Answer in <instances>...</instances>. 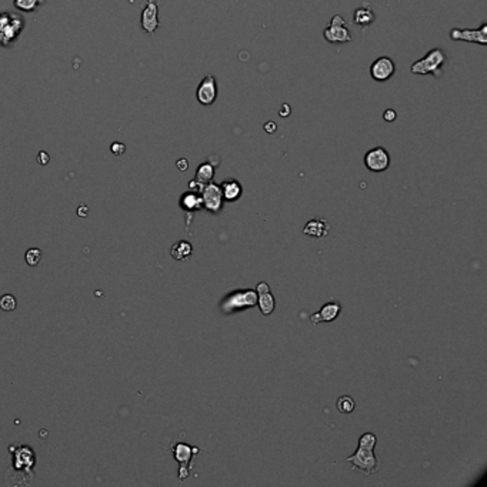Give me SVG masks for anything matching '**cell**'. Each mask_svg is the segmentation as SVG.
I'll list each match as a JSON object with an SVG mask.
<instances>
[{
	"label": "cell",
	"instance_id": "cell-1",
	"mask_svg": "<svg viewBox=\"0 0 487 487\" xmlns=\"http://www.w3.org/2000/svg\"><path fill=\"white\" fill-rule=\"evenodd\" d=\"M377 443V437L373 433H364L359 439V447L350 457L346 459L347 463L351 465V470H363L369 476L376 473L379 462L374 456V447Z\"/></svg>",
	"mask_w": 487,
	"mask_h": 487
},
{
	"label": "cell",
	"instance_id": "cell-2",
	"mask_svg": "<svg viewBox=\"0 0 487 487\" xmlns=\"http://www.w3.org/2000/svg\"><path fill=\"white\" fill-rule=\"evenodd\" d=\"M447 56L444 53V50L434 47L431 49L430 52L426 53V56H423L419 60H416L411 65V73L413 75H420V76H426V75H433L436 78H439L442 75L443 65L446 63Z\"/></svg>",
	"mask_w": 487,
	"mask_h": 487
},
{
	"label": "cell",
	"instance_id": "cell-3",
	"mask_svg": "<svg viewBox=\"0 0 487 487\" xmlns=\"http://www.w3.org/2000/svg\"><path fill=\"white\" fill-rule=\"evenodd\" d=\"M257 306V293L256 290L244 289V290H235L222 300L220 310L226 315H232L236 312H242L246 309Z\"/></svg>",
	"mask_w": 487,
	"mask_h": 487
},
{
	"label": "cell",
	"instance_id": "cell-4",
	"mask_svg": "<svg viewBox=\"0 0 487 487\" xmlns=\"http://www.w3.org/2000/svg\"><path fill=\"white\" fill-rule=\"evenodd\" d=\"M323 36L328 43H349L351 42V33L347 29V22L341 14H334L327 27L323 30Z\"/></svg>",
	"mask_w": 487,
	"mask_h": 487
},
{
	"label": "cell",
	"instance_id": "cell-5",
	"mask_svg": "<svg viewBox=\"0 0 487 487\" xmlns=\"http://www.w3.org/2000/svg\"><path fill=\"white\" fill-rule=\"evenodd\" d=\"M23 27L22 17L4 11L0 14V45L9 46Z\"/></svg>",
	"mask_w": 487,
	"mask_h": 487
},
{
	"label": "cell",
	"instance_id": "cell-6",
	"mask_svg": "<svg viewBox=\"0 0 487 487\" xmlns=\"http://www.w3.org/2000/svg\"><path fill=\"white\" fill-rule=\"evenodd\" d=\"M200 196H202V200H203V209H206L207 212L217 215L222 210L225 200H223L220 184L213 183V181L204 184V187L200 192Z\"/></svg>",
	"mask_w": 487,
	"mask_h": 487
},
{
	"label": "cell",
	"instance_id": "cell-7",
	"mask_svg": "<svg viewBox=\"0 0 487 487\" xmlns=\"http://www.w3.org/2000/svg\"><path fill=\"white\" fill-rule=\"evenodd\" d=\"M450 39L457 42H470L482 46L487 45V23L483 22L479 29H452Z\"/></svg>",
	"mask_w": 487,
	"mask_h": 487
},
{
	"label": "cell",
	"instance_id": "cell-8",
	"mask_svg": "<svg viewBox=\"0 0 487 487\" xmlns=\"http://www.w3.org/2000/svg\"><path fill=\"white\" fill-rule=\"evenodd\" d=\"M364 164L367 169L374 173L385 171L390 166V155L385 148L370 149L364 155Z\"/></svg>",
	"mask_w": 487,
	"mask_h": 487
},
{
	"label": "cell",
	"instance_id": "cell-9",
	"mask_svg": "<svg viewBox=\"0 0 487 487\" xmlns=\"http://www.w3.org/2000/svg\"><path fill=\"white\" fill-rule=\"evenodd\" d=\"M142 27L150 36L159 29V0H148L145 9L142 10Z\"/></svg>",
	"mask_w": 487,
	"mask_h": 487
},
{
	"label": "cell",
	"instance_id": "cell-10",
	"mask_svg": "<svg viewBox=\"0 0 487 487\" xmlns=\"http://www.w3.org/2000/svg\"><path fill=\"white\" fill-rule=\"evenodd\" d=\"M197 102L203 106H210L217 99V81L213 75H206L196 90Z\"/></svg>",
	"mask_w": 487,
	"mask_h": 487
},
{
	"label": "cell",
	"instance_id": "cell-11",
	"mask_svg": "<svg viewBox=\"0 0 487 487\" xmlns=\"http://www.w3.org/2000/svg\"><path fill=\"white\" fill-rule=\"evenodd\" d=\"M396 72L395 62L387 56H382L376 59L370 66V76L374 81L383 83L390 79Z\"/></svg>",
	"mask_w": 487,
	"mask_h": 487
},
{
	"label": "cell",
	"instance_id": "cell-12",
	"mask_svg": "<svg viewBox=\"0 0 487 487\" xmlns=\"http://www.w3.org/2000/svg\"><path fill=\"white\" fill-rule=\"evenodd\" d=\"M173 453H174V459L180 463L179 476H180L181 480H184L187 477V475H189L187 467H189L190 462H192V457L194 454L199 453V449L197 447H190L189 444H184V443H177L173 447Z\"/></svg>",
	"mask_w": 487,
	"mask_h": 487
},
{
	"label": "cell",
	"instance_id": "cell-13",
	"mask_svg": "<svg viewBox=\"0 0 487 487\" xmlns=\"http://www.w3.org/2000/svg\"><path fill=\"white\" fill-rule=\"evenodd\" d=\"M256 293H257V305L260 307V312L264 316H270L276 309V299L269 284L266 282H260L256 287Z\"/></svg>",
	"mask_w": 487,
	"mask_h": 487
},
{
	"label": "cell",
	"instance_id": "cell-14",
	"mask_svg": "<svg viewBox=\"0 0 487 487\" xmlns=\"http://www.w3.org/2000/svg\"><path fill=\"white\" fill-rule=\"evenodd\" d=\"M340 312H341V306H340V303H336V302H330V303H326L325 306L322 307L318 313L312 315V318H310V322H312V325H319V323H330V322H334L336 319L339 318Z\"/></svg>",
	"mask_w": 487,
	"mask_h": 487
},
{
	"label": "cell",
	"instance_id": "cell-15",
	"mask_svg": "<svg viewBox=\"0 0 487 487\" xmlns=\"http://www.w3.org/2000/svg\"><path fill=\"white\" fill-rule=\"evenodd\" d=\"M220 189H222V194H223V200L227 203H233L238 202L239 199L243 194V187L240 184V181L230 177L220 183Z\"/></svg>",
	"mask_w": 487,
	"mask_h": 487
},
{
	"label": "cell",
	"instance_id": "cell-16",
	"mask_svg": "<svg viewBox=\"0 0 487 487\" xmlns=\"http://www.w3.org/2000/svg\"><path fill=\"white\" fill-rule=\"evenodd\" d=\"M330 232V225L327 220L322 219V217H316L307 222V225L303 229V233L306 236L310 238H325Z\"/></svg>",
	"mask_w": 487,
	"mask_h": 487
},
{
	"label": "cell",
	"instance_id": "cell-17",
	"mask_svg": "<svg viewBox=\"0 0 487 487\" xmlns=\"http://www.w3.org/2000/svg\"><path fill=\"white\" fill-rule=\"evenodd\" d=\"M376 20V14H374L373 9L366 4L363 7H357L354 10V16H353V22L354 24H357L360 29H366L369 26H372Z\"/></svg>",
	"mask_w": 487,
	"mask_h": 487
},
{
	"label": "cell",
	"instance_id": "cell-18",
	"mask_svg": "<svg viewBox=\"0 0 487 487\" xmlns=\"http://www.w3.org/2000/svg\"><path fill=\"white\" fill-rule=\"evenodd\" d=\"M180 206L183 210L186 212H194V210H200L203 207V200L200 193L197 192H187L181 196Z\"/></svg>",
	"mask_w": 487,
	"mask_h": 487
},
{
	"label": "cell",
	"instance_id": "cell-19",
	"mask_svg": "<svg viewBox=\"0 0 487 487\" xmlns=\"http://www.w3.org/2000/svg\"><path fill=\"white\" fill-rule=\"evenodd\" d=\"M213 177H215V166L212 163H209V162H204L196 170L194 180L200 181L203 184H207V183H210V181L213 180Z\"/></svg>",
	"mask_w": 487,
	"mask_h": 487
},
{
	"label": "cell",
	"instance_id": "cell-20",
	"mask_svg": "<svg viewBox=\"0 0 487 487\" xmlns=\"http://www.w3.org/2000/svg\"><path fill=\"white\" fill-rule=\"evenodd\" d=\"M192 251L193 247L189 242H177L176 244H173V247L170 250V254L176 260H186L192 254Z\"/></svg>",
	"mask_w": 487,
	"mask_h": 487
},
{
	"label": "cell",
	"instance_id": "cell-21",
	"mask_svg": "<svg viewBox=\"0 0 487 487\" xmlns=\"http://www.w3.org/2000/svg\"><path fill=\"white\" fill-rule=\"evenodd\" d=\"M336 406H337V410H339V411L344 413V414H349V413H353V411H354L356 403H354L353 397L344 395V396H341L339 400H337Z\"/></svg>",
	"mask_w": 487,
	"mask_h": 487
},
{
	"label": "cell",
	"instance_id": "cell-22",
	"mask_svg": "<svg viewBox=\"0 0 487 487\" xmlns=\"http://www.w3.org/2000/svg\"><path fill=\"white\" fill-rule=\"evenodd\" d=\"M45 0H14V6L22 11L36 10Z\"/></svg>",
	"mask_w": 487,
	"mask_h": 487
},
{
	"label": "cell",
	"instance_id": "cell-23",
	"mask_svg": "<svg viewBox=\"0 0 487 487\" xmlns=\"http://www.w3.org/2000/svg\"><path fill=\"white\" fill-rule=\"evenodd\" d=\"M16 299L11 295H4L3 297H0V309L4 312H11L16 309Z\"/></svg>",
	"mask_w": 487,
	"mask_h": 487
},
{
	"label": "cell",
	"instance_id": "cell-24",
	"mask_svg": "<svg viewBox=\"0 0 487 487\" xmlns=\"http://www.w3.org/2000/svg\"><path fill=\"white\" fill-rule=\"evenodd\" d=\"M42 259V251L39 249H30L26 253V261L29 266H37Z\"/></svg>",
	"mask_w": 487,
	"mask_h": 487
},
{
	"label": "cell",
	"instance_id": "cell-25",
	"mask_svg": "<svg viewBox=\"0 0 487 487\" xmlns=\"http://www.w3.org/2000/svg\"><path fill=\"white\" fill-rule=\"evenodd\" d=\"M110 150H112V153H113V155H116V156H122V155H123V153L126 152V146L123 145V143H119V142H116V143H113V145H112Z\"/></svg>",
	"mask_w": 487,
	"mask_h": 487
},
{
	"label": "cell",
	"instance_id": "cell-26",
	"mask_svg": "<svg viewBox=\"0 0 487 487\" xmlns=\"http://www.w3.org/2000/svg\"><path fill=\"white\" fill-rule=\"evenodd\" d=\"M396 112L395 110H392V109H389V110H386L385 113H383V119H385L386 122H393L395 119H396Z\"/></svg>",
	"mask_w": 487,
	"mask_h": 487
},
{
	"label": "cell",
	"instance_id": "cell-27",
	"mask_svg": "<svg viewBox=\"0 0 487 487\" xmlns=\"http://www.w3.org/2000/svg\"><path fill=\"white\" fill-rule=\"evenodd\" d=\"M49 159H50V158H49V155H47L46 152H40V153H39V156H37V162H39L42 166L47 164V163H49Z\"/></svg>",
	"mask_w": 487,
	"mask_h": 487
},
{
	"label": "cell",
	"instance_id": "cell-28",
	"mask_svg": "<svg viewBox=\"0 0 487 487\" xmlns=\"http://www.w3.org/2000/svg\"><path fill=\"white\" fill-rule=\"evenodd\" d=\"M87 213H89V207H87V206H80L79 209H78V215H79L80 217H86Z\"/></svg>",
	"mask_w": 487,
	"mask_h": 487
},
{
	"label": "cell",
	"instance_id": "cell-29",
	"mask_svg": "<svg viewBox=\"0 0 487 487\" xmlns=\"http://www.w3.org/2000/svg\"><path fill=\"white\" fill-rule=\"evenodd\" d=\"M177 167H179L180 170L187 169V160H184V159L179 160V162H177Z\"/></svg>",
	"mask_w": 487,
	"mask_h": 487
}]
</instances>
